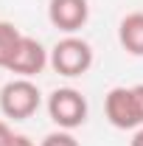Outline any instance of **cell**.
Segmentation results:
<instances>
[{"label": "cell", "instance_id": "obj_5", "mask_svg": "<svg viewBox=\"0 0 143 146\" xmlns=\"http://www.w3.org/2000/svg\"><path fill=\"white\" fill-rule=\"evenodd\" d=\"M48 62H51V56L42 48V42L34 39V36L23 34V39H20V45H17V51H14V56H11V62H9L6 70L17 73L23 79H31L36 73H42V68H45Z\"/></svg>", "mask_w": 143, "mask_h": 146}, {"label": "cell", "instance_id": "obj_2", "mask_svg": "<svg viewBox=\"0 0 143 146\" xmlns=\"http://www.w3.org/2000/svg\"><path fill=\"white\" fill-rule=\"evenodd\" d=\"M42 104V93L31 79H11L9 84H3L0 90V110L6 118H14V121H25L31 118Z\"/></svg>", "mask_w": 143, "mask_h": 146}, {"label": "cell", "instance_id": "obj_12", "mask_svg": "<svg viewBox=\"0 0 143 146\" xmlns=\"http://www.w3.org/2000/svg\"><path fill=\"white\" fill-rule=\"evenodd\" d=\"M132 93H135V101H138V110H140V115H143V84H135V87H132Z\"/></svg>", "mask_w": 143, "mask_h": 146}, {"label": "cell", "instance_id": "obj_11", "mask_svg": "<svg viewBox=\"0 0 143 146\" xmlns=\"http://www.w3.org/2000/svg\"><path fill=\"white\" fill-rule=\"evenodd\" d=\"M9 146H34V141H31V138H25V135H14Z\"/></svg>", "mask_w": 143, "mask_h": 146}, {"label": "cell", "instance_id": "obj_1", "mask_svg": "<svg viewBox=\"0 0 143 146\" xmlns=\"http://www.w3.org/2000/svg\"><path fill=\"white\" fill-rule=\"evenodd\" d=\"M51 68L59 76H68V79L84 76L93 68V48H90V42L81 39V36H73V34L59 39L54 45V51H51Z\"/></svg>", "mask_w": 143, "mask_h": 146}, {"label": "cell", "instance_id": "obj_7", "mask_svg": "<svg viewBox=\"0 0 143 146\" xmlns=\"http://www.w3.org/2000/svg\"><path fill=\"white\" fill-rule=\"evenodd\" d=\"M118 39L126 54L143 56V11H132L118 25Z\"/></svg>", "mask_w": 143, "mask_h": 146}, {"label": "cell", "instance_id": "obj_3", "mask_svg": "<svg viewBox=\"0 0 143 146\" xmlns=\"http://www.w3.org/2000/svg\"><path fill=\"white\" fill-rule=\"evenodd\" d=\"M48 115L59 129H76L87 121V98L76 87H59L48 96Z\"/></svg>", "mask_w": 143, "mask_h": 146}, {"label": "cell", "instance_id": "obj_13", "mask_svg": "<svg viewBox=\"0 0 143 146\" xmlns=\"http://www.w3.org/2000/svg\"><path fill=\"white\" fill-rule=\"evenodd\" d=\"M129 146H143V127H138V132L132 135V141H129Z\"/></svg>", "mask_w": 143, "mask_h": 146}, {"label": "cell", "instance_id": "obj_8", "mask_svg": "<svg viewBox=\"0 0 143 146\" xmlns=\"http://www.w3.org/2000/svg\"><path fill=\"white\" fill-rule=\"evenodd\" d=\"M20 39V28L14 23H6V20H0V68H9V62H11V56L17 51Z\"/></svg>", "mask_w": 143, "mask_h": 146}, {"label": "cell", "instance_id": "obj_9", "mask_svg": "<svg viewBox=\"0 0 143 146\" xmlns=\"http://www.w3.org/2000/svg\"><path fill=\"white\" fill-rule=\"evenodd\" d=\"M39 146H79V141L73 138L70 129H59V132H51V135H45Z\"/></svg>", "mask_w": 143, "mask_h": 146}, {"label": "cell", "instance_id": "obj_6", "mask_svg": "<svg viewBox=\"0 0 143 146\" xmlns=\"http://www.w3.org/2000/svg\"><path fill=\"white\" fill-rule=\"evenodd\" d=\"M90 17V3L87 0H51L48 3V20L51 25L65 31V34H76L79 28H84Z\"/></svg>", "mask_w": 143, "mask_h": 146}, {"label": "cell", "instance_id": "obj_10", "mask_svg": "<svg viewBox=\"0 0 143 146\" xmlns=\"http://www.w3.org/2000/svg\"><path fill=\"white\" fill-rule=\"evenodd\" d=\"M11 138H14L11 127H9L6 121H0V146H9V143H11Z\"/></svg>", "mask_w": 143, "mask_h": 146}, {"label": "cell", "instance_id": "obj_4", "mask_svg": "<svg viewBox=\"0 0 143 146\" xmlns=\"http://www.w3.org/2000/svg\"><path fill=\"white\" fill-rule=\"evenodd\" d=\"M104 112H107V121L115 129H138L143 127V115L138 110L135 101V93L132 87H112L104 98Z\"/></svg>", "mask_w": 143, "mask_h": 146}]
</instances>
